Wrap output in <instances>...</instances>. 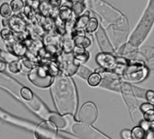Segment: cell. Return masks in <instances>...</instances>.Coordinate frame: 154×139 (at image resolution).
I'll return each instance as SVG.
<instances>
[{"mask_svg": "<svg viewBox=\"0 0 154 139\" xmlns=\"http://www.w3.org/2000/svg\"><path fill=\"white\" fill-rule=\"evenodd\" d=\"M52 85L53 96L55 98L58 109L61 112L60 114L73 115L77 106V95L72 81L70 80L69 77H67L64 89H60L54 83Z\"/></svg>", "mask_w": 154, "mask_h": 139, "instance_id": "obj_1", "label": "cell"}, {"mask_svg": "<svg viewBox=\"0 0 154 139\" xmlns=\"http://www.w3.org/2000/svg\"><path fill=\"white\" fill-rule=\"evenodd\" d=\"M149 75V68L143 62L129 59V64L125 67L121 76L132 82H140Z\"/></svg>", "mask_w": 154, "mask_h": 139, "instance_id": "obj_2", "label": "cell"}, {"mask_svg": "<svg viewBox=\"0 0 154 139\" xmlns=\"http://www.w3.org/2000/svg\"><path fill=\"white\" fill-rule=\"evenodd\" d=\"M28 78L32 85L41 89L52 86L55 77L51 75L44 65H36L28 72Z\"/></svg>", "mask_w": 154, "mask_h": 139, "instance_id": "obj_3", "label": "cell"}, {"mask_svg": "<svg viewBox=\"0 0 154 139\" xmlns=\"http://www.w3.org/2000/svg\"><path fill=\"white\" fill-rule=\"evenodd\" d=\"M60 71L62 75L66 76H72L76 74L80 63L77 61L74 57L72 52L71 53H66L63 52L60 56L56 58V60Z\"/></svg>", "mask_w": 154, "mask_h": 139, "instance_id": "obj_4", "label": "cell"}, {"mask_svg": "<svg viewBox=\"0 0 154 139\" xmlns=\"http://www.w3.org/2000/svg\"><path fill=\"white\" fill-rule=\"evenodd\" d=\"M48 118L51 122H53L56 125V128L69 131H72V128L75 124V120L72 114L60 115V114L52 113L49 114Z\"/></svg>", "mask_w": 154, "mask_h": 139, "instance_id": "obj_5", "label": "cell"}, {"mask_svg": "<svg viewBox=\"0 0 154 139\" xmlns=\"http://www.w3.org/2000/svg\"><path fill=\"white\" fill-rule=\"evenodd\" d=\"M97 64L105 71H114L119 65V59L109 52H100L96 56Z\"/></svg>", "mask_w": 154, "mask_h": 139, "instance_id": "obj_6", "label": "cell"}, {"mask_svg": "<svg viewBox=\"0 0 154 139\" xmlns=\"http://www.w3.org/2000/svg\"><path fill=\"white\" fill-rule=\"evenodd\" d=\"M2 24L4 27L9 29L15 33H21L26 31L27 23L19 15H12L8 19H3Z\"/></svg>", "mask_w": 154, "mask_h": 139, "instance_id": "obj_7", "label": "cell"}, {"mask_svg": "<svg viewBox=\"0 0 154 139\" xmlns=\"http://www.w3.org/2000/svg\"><path fill=\"white\" fill-rule=\"evenodd\" d=\"M100 75L102 76L101 83H100L102 87L116 91L121 89L122 80L120 75H117L113 71H105V70Z\"/></svg>", "mask_w": 154, "mask_h": 139, "instance_id": "obj_8", "label": "cell"}, {"mask_svg": "<svg viewBox=\"0 0 154 139\" xmlns=\"http://www.w3.org/2000/svg\"><path fill=\"white\" fill-rule=\"evenodd\" d=\"M79 120L86 125H92L97 118V109L95 104L87 102L82 105L79 111Z\"/></svg>", "mask_w": 154, "mask_h": 139, "instance_id": "obj_9", "label": "cell"}, {"mask_svg": "<svg viewBox=\"0 0 154 139\" xmlns=\"http://www.w3.org/2000/svg\"><path fill=\"white\" fill-rule=\"evenodd\" d=\"M56 125L49 122L41 123L35 131V135L37 139H53L56 134Z\"/></svg>", "mask_w": 154, "mask_h": 139, "instance_id": "obj_10", "label": "cell"}, {"mask_svg": "<svg viewBox=\"0 0 154 139\" xmlns=\"http://www.w3.org/2000/svg\"><path fill=\"white\" fill-rule=\"evenodd\" d=\"M8 52L12 54V56H16L18 58H23L26 56L27 52L26 47L25 46L24 44L22 42H11L5 43Z\"/></svg>", "mask_w": 154, "mask_h": 139, "instance_id": "obj_11", "label": "cell"}, {"mask_svg": "<svg viewBox=\"0 0 154 139\" xmlns=\"http://www.w3.org/2000/svg\"><path fill=\"white\" fill-rule=\"evenodd\" d=\"M72 36L73 38L75 46L83 48V49H87L88 47H89L91 45V40L89 39V38H88L87 36L84 35L83 32H79L75 30L72 32Z\"/></svg>", "mask_w": 154, "mask_h": 139, "instance_id": "obj_12", "label": "cell"}, {"mask_svg": "<svg viewBox=\"0 0 154 139\" xmlns=\"http://www.w3.org/2000/svg\"><path fill=\"white\" fill-rule=\"evenodd\" d=\"M61 45L63 52L66 53H71L75 48V43H74L73 38L72 35L69 33H66L62 35Z\"/></svg>", "mask_w": 154, "mask_h": 139, "instance_id": "obj_13", "label": "cell"}, {"mask_svg": "<svg viewBox=\"0 0 154 139\" xmlns=\"http://www.w3.org/2000/svg\"><path fill=\"white\" fill-rule=\"evenodd\" d=\"M97 38H98V42L100 45V48H101L102 50L103 51V52L112 53L113 52V49H112L110 42H109L103 30L102 29H99L98 32H97Z\"/></svg>", "mask_w": 154, "mask_h": 139, "instance_id": "obj_14", "label": "cell"}, {"mask_svg": "<svg viewBox=\"0 0 154 139\" xmlns=\"http://www.w3.org/2000/svg\"><path fill=\"white\" fill-rule=\"evenodd\" d=\"M72 54H73L75 59L81 65L86 62L90 57L89 51L86 50V49H83V48L78 47V46H75L73 51H72Z\"/></svg>", "mask_w": 154, "mask_h": 139, "instance_id": "obj_15", "label": "cell"}, {"mask_svg": "<svg viewBox=\"0 0 154 139\" xmlns=\"http://www.w3.org/2000/svg\"><path fill=\"white\" fill-rule=\"evenodd\" d=\"M90 17H89V12H86L81 15L79 17L75 18V30L79 32H83L89 23Z\"/></svg>", "mask_w": 154, "mask_h": 139, "instance_id": "obj_16", "label": "cell"}, {"mask_svg": "<svg viewBox=\"0 0 154 139\" xmlns=\"http://www.w3.org/2000/svg\"><path fill=\"white\" fill-rule=\"evenodd\" d=\"M58 16L60 18V19L63 23L69 21V19L74 17L71 8L63 5L62 7L59 9V13H58Z\"/></svg>", "mask_w": 154, "mask_h": 139, "instance_id": "obj_17", "label": "cell"}, {"mask_svg": "<svg viewBox=\"0 0 154 139\" xmlns=\"http://www.w3.org/2000/svg\"><path fill=\"white\" fill-rule=\"evenodd\" d=\"M85 9H86V5H85L84 0H78L73 4H72V7H71L75 18L79 17L81 15L83 14Z\"/></svg>", "mask_w": 154, "mask_h": 139, "instance_id": "obj_18", "label": "cell"}, {"mask_svg": "<svg viewBox=\"0 0 154 139\" xmlns=\"http://www.w3.org/2000/svg\"><path fill=\"white\" fill-rule=\"evenodd\" d=\"M41 64L44 65L46 66V68L48 69L49 72L50 73L51 75H53V77H56L58 75L61 74L58 66L57 63L56 61H46V62H41Z\"/></svg>", "mask_w": 154, "mask_h": 139, "instance_id": "obj_19", "label": "cell"}, {"mask_svg": "<svg viewBox=\"0 0 154 139\" xmlns=\"http://www.w3.org/2000/svg\"><path fill=\"white\" fill-rule=\"evenodd\" d=\"M0 36L5 43H8V42H14L16 38V33L13 32L9 29L4 28L0 31Z\"/></svg>", "mask_w": 154, "mask_h": 139, "instance_id": "obj_20", "label": "cell"}, {"mask_svg": "<svg viewBox=\"0 0 154 139\" xmlns=\"http://www.w3.org/2000/svg\"><path fill=\"white\" fill-rule=\"evenodd\" d=\"M38 58L40 59L41 62L56 61V58L51 54L50 52H48V51L44 48V46L38 50Z\"/></svg>", "mask_w": 154, "mask_h": 139, "instance_id": "obj_21", "label": "cell"}, {"mask_svg": "<svg viewBox=\"0 0 154 139\" xmlns=\"http://www.w3.org/2000/svg\"><path fill=\"white\" fill-rule=\"evenodd\" d=\"M13 15V12L9 2H3L0 5V16L3 19H8Z\"/></svg>", "mask_w": 154, "mask_h": 139, "instance_id": "obj_22", "label": "cell"}, {"mask_svg": "<svg viewBox=\"0 0 154 139\" xmlns=\"http://www.w3.org/2000/svg\"><path fill=\"white\" fill-rule=\"evenodd\" d=\"M37 13H39V12H36L29 5L25 3L24 9H23V14L27 18V19H29V21H33L34 19H35V16H36Z\"/></svg>", "mask_w": 154, "mask_h": 139, "instance_id": "obj_23", "label": "cell"}, {"mask_svg": "<svg viewBox=\"0 0 154 139\" xmlns=\"http://www.w3.org/2000/svg\"><path fill=\"white\" fill-rule=\"evenodd\" d=\"M8 70L10 71L11 73L17 74L20 71H22V68H23V65L20 62V60H14L10 62H9L7 65Z\"/></svg>", "mask_w": 154, "mask_h": 139, "instance_id": "obj_24", "label": "cell"}, {"mask_svg": "<svg viewBox=\"0 0 154 139\" xmlns=\"http://www.w3.org/2000/svg\"><path fill=\"white\" fill-rule=\"evenodd\" d=\"M102 80V76L100 73L98 72H93L91 75H89V77L88 78L87 82L90 86L92 87H96V86H98L100 83H101Z\"/></svg>", "mask_w": 154, "mask_h": 139, "instance_id": "obj_25", "label": "cell"}, {"mask_svg": "<svg viewBox=\"0 0 154 139\" xmlns=\"http://www.w3.org/2000/svg\"><path fill=\"white\" fill-rule=\"evenodd\" d=\"M10 6L13 13H19L23 10L25 6V2L23 0H12L10 2Z\"/></svg>", "mask_w": 154, "mask_h": 139, "instance_id": "obj_26", "label": "cell"}, {"mask_svg": "<svg viewBox=\"0 0 154 139\" xmlns=\"http://www.w3.org/2000/svg\"><path fill=\"white\" fill-rule=\"evenodd\" d=\"M99 26L98 20L96 18H90L89 23H88L87 26H86V29H85V32L86 33H93L97 30Z\"/></svg>", "mask_w": 154, "mask_h": 139, "instance_id": "obj_27", "label": "cell"}, {"mask_svg": "<svg viewBox=\"0 0 154 139\" xmlns=\"http://www.w3.org/2000/svg\"><path fill=\"white\" fill-rule=\"evenodd\" d=\"M92 73H93V71L91 70L88 68L87 67H86V66L82 65L79 66L78 70L76 71V75H78L82 78H84V79H88L89 75H91Z\"/></svg>", "mask_w": 154, "mask_h": 139, "instance_id": "obj_28", "label": "cell"}, {"mask_svg": "<svg viewBox=\"0 0 154 139\" xmlns=\"http://www.w3.org/2000/svg\"><path fill=\"white\" fill-rule=\"evenodd\" d=\"M131 133L133 139H144L146 134V131L140 125L133 128L131 131Z\"/></svg>", "mask_w": 154, "mask_h": 139, "instance_id": "obj_29", "label": "cell"}, {"mask_svg": "<svg viewBox=\"0 0 154 139\" xmlns=\"http://www.w3.org/2000/svg\"><path fill=\"white\" fill-rule=\"evenodd\" d=\"M20 95L23 97V99L26 100V101H31L34 98L33 92H32L31 89H29L27 87H23L20 90Z\"/></svg>", "mask_w": 154, "mask_h": 139, "instance_id": "obj_30", "label": "cell"}, {"mask_svg": "<svg viewBox=\"0 0 154 139\" xmlns=\"http://www.w3.org/2000/svg\"><path fill=\"white\" fill-rule=\"evenodd\" d=\"M143 118L144 120L150 122V123L154 122V110H150V111H148L143 113Z\"/></svg>", "mask_w": 154, "mask_h": 139, "instance_id": "obj_31", "label": "cell"}, {"mask_svg": "<svg viewBox=\"0 0 154 139\" xmlns=\"http://www.w3.org/2000/svg\"><path fill=\"white\" fill-rule=\"evenodd\" d=\"M153 108H154L153 104H150V103L149 102L143 103L140 107V111H142L143 113H145V112H146V111H150V110H153Z\"/></svg>", "mask_w": 154, "mask_h": 139, "instance_id": "obj_32", "label": "cell"}, {"mask_svg": "<svg viewBox=\"0 0 154 139\" xmlns=\"http://www.w3.org/2000/svg\"><path fill=\"white\" fill-rule=\"evenodd\" d=\"M145 97L146 101L154 105V91L148 90L146 92Z\"/></svg>", "mask_w": 154, "mask_h": 139, "instance_id": "obj_33", "label": "cell"}, {"mask_svg": "<svg viewBox=\"0 0 154 139\" xmlns=\"http://www.w3.org/2000/svg\"><path fill=\"white\" fill-rule=\"evenodd\" d=\"M140 126L145 131H149V129L151 128V123L143 119V120H142L140 122Z\"/></svg>", "mask_w": 154, "mask_h": 139, "instance_id": "obj_34", "label": "cell"}, {"mask_svg": "<svg viewBox=\"0 0 154 139\" xmlns=\"http://www.w3.org/2000/svg\"><path fill=\"white\" fill-rule=\"evenodd\" d=\"M121 136L123 139H133L132 137V133L131 131L126 129V130H123V131L121 132Z\"/></svg>", "mask_w": 154, "mask_h": 139, "instance_id": "obj_35", "label": "cell"}, {"mask_svg": "<svg viewBox=\"0 0 154 139\" xmlns=\"http://www.w3.org/2000/svg\"><path fill=\"white\" fill-rule=\"evenodd\" d=\"M47 1L51 4V5L53 8H55V9H60L62 0H47Z\"/></svg>", "mask_w": 154, "mask_h": 139, "instance_id": "obj_36", "label": "cell"}, {"mask_svg": "<svg viewBox=\"0 0 154 139\" xmlns=\"http://www.w3.org/2000/svg\"><path fill=\"white\" fill-rule=\"evenodd\" d=\"M144 139H154V130L150 128L149 131H146Z\"/></svg>", "mask_w": 154, "mask_h": 139, "instance_id": "obj_37", "label": "cell"}, {"mask_svg": "<svg viewBox=\"0 0 154 139\" xmlns=\"http://www.w3.org/2000/svg\"><path fill=\"white\" fill-rule=\"evenodd\" d=\"M6 68H7V63L5 62L4 60L0 59V72L5 71Z\"/></svg>", "mask_w": 154, "mask_h": 139, "instance_id": "obj_38", "label": "cell"}, {"mask_svg": "<svg viewBox=\"0 0 154 139\" xmlns=\"http://www.w3.org/2000/svg\"><path fill=\"white\" fill-rule=\"evenodd\" d=\"M67 2H69V3H71V4H73L74 2H75L76 1H78V0H66Z\"/></svg>", "mask_w": 154, "mask_h": 139, "instance_id": "obj_39", "label": "cell"}, {"mask_svg": "<svg viewBox=\"0 0 154 139\" xmlns=\"http://www.w3.org/2000/svg\"><path fill=\"white\" fill-rule=\"evenodd\" d=\"M1 56H2V50L0 49V57H1Z\"/></svg>", "mask_w": 154, "mask_h": 139, "instance_id": "obj_40", "label": "cell"}, {"mask_svg": "<svg viewBox=\"0 0 154 139\" xmlns=\"http://www.w3.org/2000/svg\"><path fill=\"white\" fill-rule=\"evenodd\" d=\"M38 1H39V2H43V1H46V0H38Z\"/></svg>", "mask_w": 154, "mask_h": 139, "instance_id": "obj_41", "label": "cell"}, {"mask_svg": "<svg viewBox=\"0 0 154 139\" xmlns=\"http://www.w3.org/2000/svg\"><path fill=\"white\" fill-rule=\"evenodd\" d=\"M153 110H154V108H153Z\"/></svg>", "mask_w": 154, "mask_h": 139, "instance_id": "obj_42", "label": "cell"}]
</instances>
